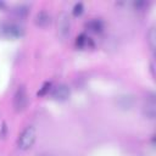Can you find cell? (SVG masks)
Listing matches in <instances>:
<instances>
[{
    "label": "cell",
    "mask_w": 156,
    "mask_h": 156,
    "mask_svg": "<svg viewBox=\"0 0 156 156\" xmlns=\"http://www.w3.org/2000/svg\"><path fill=\"white\" fill-rule=\"evenodd\" d=\"M143 115L149 119H155V117H156V104H155L154 95L151 98L146 99V101L144 104V107H143Z\"/></svg>",
    "instance_id": "obj_7"
},
{
    "label": "cell",
    "mask_w": 156,
    "mask_h": 156,
    "mask_svg": "<svg viewBox=\"0 0 156 156\" xmlns=\"http://www.w3.org/2000/svg\"><path fill=\"white\" fill-rule=\"evenodd\" d=\"M147 38H149V45L151 48V50L155 49V41H156V33H155V28H151L150 32L147 33Z\"/></svg>",
    "instance_id": "obj_12"
},
{
    "label": "cell",
    "mask_w": 156,
    "mask_h": 156,
    "mask_svg": "<svg viewBox=\"0 0 156 156\" xmlns=\"http://www.w3.org/2000/svg\"><path fill=\"white\" fill-rule=\"evenodd\" d=\"M50 89H51V82H45L43 84V87L39 89V91L37 93V95L38 96H44V95H46L49 93Z\"/></svg>",
    "instance_id": "obj_13"
},
{
    "label": "cell",
    "mask_w": 156,
    "mask_h": 156,
    "mask_svg": "<svg viewBox=\"0 0 156 156\" xmlns=\"http://www.w3.org/2000/svg\"><path fill=\"white\" fill-rule=\"evenodd\" d=\"M24 30L21 26L15 23H1L0 24V35L5 38H21L23 37Z\"/></svg>",
    "instance_id": "obj_2"
},
{
    "label": "cell",
    "mask_w": 156,
    "mask_h": 156,
    "mask_svg": "<svg viewBox=\"0 0 156 156\" xmlns=\"http://www.w3.org/2000/svg\"><path fill=\"white\" fill-rule=\"evenodd\" d=\"M34 23H35L38 27H41V28L49 27V26L51 24V16H50V13L46 12V11H39V12L35 15Z\"/></svg>",
    "instance_id": "obj_8"
},
{
    "label": "cell",
    "mask_w": 156,
    "mask_h": 156,
    "mask_svg": "<svg viewBox=\"0 0 156 156\" xmlns=\"http://www.w3.org/2000/svg\"><path fill=\"white\" fill-rule=\"evenodd\" d=\"M6 134H7V126H6V123L4 122V123H2V127H1L0 135H1L2 138H5V136H6Z\"/></svg>",
    "instance_id": "obj_15"
},
{
    "label": "cell",
    "mask_w": 156,
    "mask_h": 156,
    "mask_svg": "<svg viewBox=\"0 0 156 156\" xmlns=\"http://www.w3.org/2000/svg\"><path fill=\"white\" fill-rule=\"evenodd\" d=\"M85 27H87L89 30L94 32V33H100V32H102V29H104V23H102L100 20L94 18V20H90L89 22H87V23H85Z\"/></svg>",
    "instance_id": "obj_10"
},
{
    "label": "cell",
    "mask_w": 156,
    "mask_h": 156,
    "mask_svg": "<svg viewBox=\"0 0 156 156\" xmlns=\"http://www.w3.org/2000/svg\"><path fill=\"white\" fill-rule=\"evenodd\" d=\"M35 140H37V129H35V127L34 126H27L18 136V140H17L18 149L28 150L34 145Z\"/></svg>",
    "instance_id": "obj_1"
},
{
    "label": "cell",
    "mask_w": 156,
    "mask_h": 156,
    "mask_svg": "<svg viewBox=\"0 0 156 156\" xmlns=\"http://www.w3.org/2000/svg\"><path fill=\"white\" fill-rule=\"evenodd\" d=\"M76 46L77 48H79V49H83V48H87V46H94V43H93V40L89 38V37H87V34H84V33H82V34H79L78 37H77V39H76Z\"/></svg>",
    "instance_id": "obj_9"
},
{
    "label": "cell",
    "mask_w": 156,
    "mask_h": 156,
    "mask_svg": "<svg viewBox=\"0 0 156 156\" xmlns=\"http://www.w3.org/2000/svg\"><path fill=\"white\" fill-rule=\"evenodd\" d=\"M69 96H71V89L65 83H61V84L56 85L51 91V98L56 101H60V102L67 101L69 99Z\"/></svg>",
    "instance_id": "obj_5"
},
{
    "label": "cell",
    "mask_w": 156,
    "mask_h": 156,
    "mask_svg": "<svg viewBox=\"0 0 156 156\" xmlns=\"http://www.w3.org/2000/svg\"><path fill=\"white\" fill-rule=\"evenodd\" d=\"M28 105V94L26 88L22 85L17 89L15 96H13V107L17 112L23 111Z\"/></svg>",
    "instance_id": "obj_4"
},
{
    "label": "cell",
    "mask_w": 156,
    "mask_h": 156,
    "mask_svg": "<svg viewBox=\"0 0 156 156\" xmlns=\"http://www.w3.org/2000/svg\"><path fill=\"white\" fill-rule=\"evenodd\" d=\"M13 13L20 18H24L29 13V6L26 4H18L13 7Z\"/></svg>",
    "instance_id": "obj_11"
},
{
    "label": "cell",
    "mask_w": 156,
    "mask_h": 156,
    "mask_svg": "<svg viewBox=\"0 0 156 156\" xmlns=\"http://www.w3.org/2000/svg\"><path fill=\"white\" fill-rule=\"evenodd\" d=\"M84 11V5L82 2H77L74 6H73V10H72V13L74 16H80Z\"/></svg>",
    "instance_id": "obj_14"
},
{
    "label": "cell",
    "mask_w": 156,
    "mask_h": 156,
    "mask_svg": "<svg viewBox=\"0 0 156 156\" xmlns=\"http://www.w3.org/2000/svg\"><path fill=\"white\" fill-rule=\"evenodd\" d=\"M135 96L132 94H122L116 98V106L122 111H129L135 105Z\"/></svg>",
    "instance_id": "obj_6"
},
{
    "label": "cell",
    "mask_w": 156,
    "mask_h": 156,
    "mask_svg": "<svg viewBox=\"0 0 156 156\" xmlns=\"http://www.w3.org/2000/svg\"><path fill=\"white\" fill-rule=\"evenodd\" d=\"M0 7H5V2L4 1H0Z\"/></svg>",
    "instance_id": "obj_16"
},
{
    "label": "cell",
    "mask_w": 156,
    "mask_h": 156,
    "mask_svg": "<svg viewBox=\"0 0 156 156\" xmlns=\"http://www.w3.org/2000/svg\"><path fill=\"white\" fill-rule=\"evenodd\" d=\"M71 30V20L67 12H61L57 17V34L61 39H66L69 35Z\"/></svg>",
    "instance_id": "obj_3"
}]
</instances>
